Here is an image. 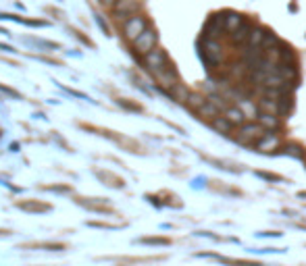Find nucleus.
<instances>
[{"label":"nucleus","instance_id":"nucleus-1","mask_svg":"<svg viewBox=\"0 0 306 266\" xmlns=\"http://www.w3.org/2000/svg\"><path fill=\"white\" fill-rule=\"evenodd\" d=\"M77 127H79V129H83V131H88V133H94V136L106 138V140L115 142L117 146H121L123 150H127V152H132V154H144V148H142V144H140V142H136V140H132V138H127V136H123V133L111 131V129H106V127H100V125L79 123V121H77Z\"/></svg>","mask_w":306,"mask_h":266},{"label":"nucleus","instance_id":"nucleus-2","mask_svg":"<svg viewBox=\"0 0 306 266\" xmlns=\"http://www.w3.org/2000/svg\"><path fill=\"white\" fill-rule=\"evenodd\" d=\"M157 44H159V33H157V29H152V27H148L142 36H138L134 42H132V48H134V54H138V56H146V54H150L152 50L157 48Z\"/></svg>","mask_w":306,"mask_h":266},{"label":"nucleus","instance_id":"nucleus-3","mask_svg":"<svg viewBox=\"0 0 306 266\" xmlns=\"http://www.w3.org/2000/svg\"><path fill=\"white\" fill-rule=\"evenodd\" d=\"M73 202L90 212H96V214H113V206L106 202L104 197H85V195H75Z\"/></svg>","mask_w":306,"mask_h":266},{"label":"nucleus","instance_id":"nucleus-4","mask_svg":"<svg viewBox=\"0 0 306 266\" xmlns=\"http://www.w3.org/2000/svg\"><path fill=\"white\" fill-rule=\"evenodd\" d=\"M148 29V21H146V17H142V15H136V17H132V19H127V21H123V25H121V31H123V38L125 40H129V42H134L138 36H142V33Z\"/></svg>","mask_w":306,"mask_h":266},{"label":"nucleus","instance_id":"nucleus-5","mask_svg":"<svg viewBox=\"0 0 306 266\" xmlns=\"http://www.w3.org/2000/svg\"><path fill=\"white\" fill-rule=\"evenodd\" d=\"M267 136V129L260 127V125H254V123H244L242 125V131H239V136H237V142L242 144H250V146H256L258 140H263Z\"/></svg>","mask_w":306,"mask_h":266},{"label":"nucleus","instance_id":"nucleus-6","mask_svg":"<svg viewBox=\"0 0 306 266\" xmlns=\"http://www.w3.org/2000/svg\"><path fill=\"white\" fill-rule=\"evenodd\" d=\"M111 11H113V15L119 21H127V19H132V17L138 15L140 3H138V0H117Z\"/></svg>","mask_w":306,"mask_h":266},{"label":"nucleus","instance_id":"nucleus-7","mask_svg":"<svg viewBox=\"0 0 306 266\" xmlns=\"http://www.w3.org/2000/svg\"><path fill=\"white\" fill-rule=\"evenodd\" d=\"M92 173H94V177L102 185H106V187H113V189H123L125 187V181L121 179L117 173L108 171V169H98V166H92Z\"/></svg>","mask_w":306,"mask_h":266},{"label":"nucleus","instance_id":"nucleus-8","mask_svg":"<svg viewBox=\"0 0 306 266\" xmlns=\"http://www.w3.org/2000/svg\"><path fill=\"white\" fill-rule=\"evenodd\" d=\"M15 206L23 212H29V214H44V212L52 210V204L42 202V199H17Z\"/></svg>","mask_w":306,"mask_h":266},{"label":"nucleus","instance_id":"nucleus-9","mask_svg":"<svg viewBox=\"0 0 306 266\" xmlns=\"http://www.w3.org/2000/svg\"><path fill=\"white\" fill-rule=\"evenodd\" d=\"M21 250H46V252H63L67 246L58 241H36V243H21Z\"/></svg>","mask_w":306,"mask_h":266},{"label":"nucleus","instance_id":"nucleus-10","mask_svg":"<svg viewBox=\"0 0 306 266\" xmlns=\"http://www.w3.org/2000/svg\"><path fill=\"white\" fill-rule=\"evenodd\" d=\"M252 29H254V27H252L250 23L244 21L235 31H231V40H233L235 44H248V38H250Z\"/></svg>","mask_w":306,"mask_h":266},{"label":"nucleus","instance_id":"nucleus-11","mask_svg":"<svg viewBox=\"0 0 306 266\" xmlns=\"http://www.w3.org/2000/svg\"><path fill=\"white\" fill-rule=\"evenodd\" d=\"M277 146H279V138H277V136H271V133H267V136H265L263 140H258V142H256V150H260V152L275 150Z\"/></svg>","mask_w":306,"mask_h":266},{"label":"nucleus","instance_id":"nucleus-12","mask_svg":"<svg viewBox=\"0 0 306 266\" xmlns=\"http://www.w3.org/2000/svg\"><path fill=\"white\" fill-rule=\"evenodd\" d=\"M219 113H221V108H219L217 104H212L210 100H206V104L198 110V115H200V117H204V119H212V121H215V119L219 117Z\"/></svg>","mask_w":306,"mask_h":266},{"label":"nucleus","instance_id":"nucleus-13","mask_svg":"<svg viewBox=\"0 0 306 266\" xmlns=\"http://www.w3.org/2000/svg\"><path fill=\"white\" fill-rule=\"evenodd\" d=\"M115 102H117L121 108L129 110V113H144V106L138 104V102H134V100H129V98H115Z\"/></svg>","mask_w":306,"mask_h":266},{"label":"nucleus","instance_id":"nucleus-14","mask_svg":"<svg viewBox=\"0 0 306 266\" xmlns=\"http://www.w3.org/2000/svg\"><path fill=\"white\" fill-rule=\"evenodd\" d=\"M67 31L71 33V36H73L75 40H79V42H81L83 46H88V48H94V46H96V44L92 42V40H90V38L85 36V33L81 31V29H77V27H73V25H67Z\"/></svg>","mask_w":306,"mask_h":266},{"label":"nucleus","instance_id":"nucleus-15","mask_svg":"<svg viewBox=\"0 0 306 266\" xmlns=\"http://www.w3.org/2000/svg\"><path fill=\"white\" fill-rule=\"evenodd\" d=\"M242 23H244V17H242V15L229 13L227 17H223V25H225V29H227V31H235Z\"/></svg>","mask_w":306,"mask_h":266},{"label":"nucleus","instance_id":"nucleus-16","mask_svg":"<svg viewBox=\"0 0 306 266\" xmlns=\"http://www.w3.org/2000/svg\"><path fill=\"white\" fill-rule=\"evenodd\" d=\"M258 125L265 127V129H277L279 127L277 115H265V113H260L258 115Z\"/></svg>","mask_w":306,"mask_h":266},{"label":"nucleus","instance_id":"nucleus-17","mask_svg":"<svg viewBox=\"0 0 306 266\" xmlns=\"http://www.w3.org/2000/svg\"><path fill=\"white\" fill-rule=\"evenodd\" d=\"M42 191H50V193H73V187L69 183H56V185H40Z\"/></svg>","mask_w":306,"mask_h":266},{"label":"nucleus","instance_id":"nucleus-18","mask_svg":"<svg viewBox=\"0 0 306 266\" xmlns=\"http://www.w3.org/2000/svg\"><path fill=\"white\" fill-rule=\"evenodd\" d=\"M225 117L233 123V125H244V121H246L248 117L242 113V108H227L225 110Z\"/></svg>","mask_w":306,"mask_h":266},{"label":"nucleus","instance_id":"nucleus-19","mask_svg":"<svg viewBox=\"0 0 306 266\" xmlns=\"http://www.w3.org/2000/svg\"><path fill=\"white\" fill-rule=\"evenodd\" d=\"M204 104H206V98H202L200 94H190V96H188V106H190L192 110H196V113H198Z\"/></svg>","mask_w":306,"mask_h":266},{"label":"nucleus","instance_id":"nucleus-20","mask_svg":"<svg viewBox=\"0 0 306 266\" xmlns=\"http://www.w3.org/2000/svg\"><path fill=\"white\" fill-rule=\"evenodd\" d=\"M212 127H215L217 131H221V133H227V131L233 127V123H231L227 117H217L215 121H212Z\"/></svg>","mask_w":306,"mask_h":266},{"label":"nucleus","instance_id":"nucleus-21","mask_svg":"<svg viewBox=\"0 0 306 266\" xmlns=\"http://www.w3.org/2000/svg\"><path fill=\"white\" fill-rule=\"evenodd\" d=\"M140 243H146V246H169L171 241L167 237H142Z\"/></svg>","mask_w":306,"mask_h":266},{"label":"nucleus","instance_id":"nucleus-22","mask_svg":"<svg viewBox=\"0 0 306 266\" xmlns=\"http://www.w3.org/2000/svg\"><path fill=\"white\" fill-rule=\"evenodd\" d=\"M221 262L231 264V266H260L258 262H246V260H229V258H221Z\"/></svg>","mask_w":306,"mask_h":266},{"label":"nucleus","instance_id":"nucleus-23","mask_svg":"<svg viewBox=\"0 0 306 266\" xmlns=\"http://www.w3.org/2000/svg\"><path fill=\"white\" fill-rule=\"evenodd\" d=\"M0 90H3L7 96L15 98V100H23V94H21V92H17V90H13V87H9V85H5V83H0Z\"/></svg>","mask_w":306,"mask_h":266},{"label":"nucleus","instance_id":"nucleus-24","mask_svg":"<svg viewBox=\"0 0 306 266\" xmlns=\"http://www.w3.org/2000/svg\"><path fill=\"white\" fill-rule=\"evenodd\" d=\"M94 17H96V23H98V27L102 29V33H104V36H106V38H111V36H113V33H111V29H108V25H106V21L102 19V15H98V13H96Z\"/></svg>","mask_w":306,"mask_h":266},{"label":"nucleus","instance_id":"nucleus-25","mask_svg":"<svg viewBox=\"0 0 306 266\" xmlns=\"http://www.w3.org/2000/svg\"><path fill=\"white\" fill-rule=\"evenodd\" d=\"M38 60H44V62H48V64H54V66H60L63 62H60L58 58H52V56H46V54H34Z\"/></svg>","mask_w":306,"mask_h":266},{"label":"nucleus","instance_id":"nucleus-26","mask_svg":"<svg viewBox=\"0 0 306 266\" xmlns=\"http://www.w3.org/2000/svg\"><path fill=\"white\" fill-rule=\"evenodd\" d=\"M286 154H290V156H294V158H302V156H304V152H302L298 146H286Z\"/></svg>","mask_w":306,"mask_h":266},{"label":"nucleus","instance_id":"nucleus-27","mask_svg":"<svg viewBox=\"0 0 306 266\" xmlns=\"http://www.w3.org/2000/svg\"><path fill=\"white\" fill-rule=\"evenodd\" d=\"M60 87H63L67 94H71V96H75V98H81V100H90L88 98V94H83V92H77V90H71V87H67V85H60Z\"/></svg>","mask_w":306,"mask_h":266},{"label":"nucleus","instance_id":"nucleus-28","mask_svg":"<svg viewBox=\"0 0 306 266\" xmlns=\"http://www.w3.org/2000/svg\"><path fill=\"white\" fill-rule=\"evenodd\" d=\"M90 227H96V229H115V225L111 223H100V220H88Z\"/></svg>","mask_w":306,"mask_h":266},{"label":"nucleus","instance_id":"nucleus-29","mask_svg":"<svg viewBox=\"0 0 306 266\" xmlns=\"http://www.w3.org/2000/svg\"><path fill=\"white\" fill-rule=\"evenodd\" d=\"M46 13L56 15V19H63V17H65V13H60V11H58V9H54V7H46Z\"/></svg>","mask_w":306,"mask_h":266},{"label":"nucleus","instance_id":"nucleus-30","mask_svg":"<svg viewBox=\"0 0 306 266\" xmlns=\"http://www.w3.org/2000/svg\"><path fill=\"white\" fill-rule=\"evenodd\" d=\"M98 3H100L102 7H106V9H113V5L117 3V0H98Z\"/></svg>","mask_w":306,"mask_h":266},{"label":"nucleus","instance_id":"nucleus-31","mask_svg":"<svg viewBox=\"0 0 306 266\" xmlns=\"http://www.w3.org/2000/svg\"><path fill=\"white\" fill-rule=\"evenodd\" d=\"M0 50H5V52H15V48H13V46H9V44H3V42H0Z\"/></svg>","mask_w":306,"mask_h":266},{"label":"nucleus","instance_id":"nucleus-32","mask_svg":"<svg viewBox=\"0 0 306 266\" xmlns=\"http://www.w3.org/2000/svg\"><path fill=\"white\" fill-rule=\"evenodd\" d=\"M0 33H3V36H11V33H9L5 27H0Z\"/></svg>","mask_w":306,"mask_h":266}]
</instances>
